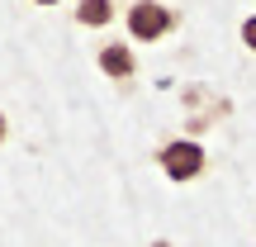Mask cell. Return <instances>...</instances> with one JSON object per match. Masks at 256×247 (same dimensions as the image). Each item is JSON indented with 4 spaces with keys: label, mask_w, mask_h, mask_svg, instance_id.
Wrapping results in <instances>:
<instances>
[{
    "label": "cell",
    "mask_w": 256,
    "mask_h": 247,
    "mask_svg": "<svg viewBox=\"0 0 256 247\" xmlns=\"http://www.w3.org/2000/svg\"><path fill=\"white\" fill-rule=\"evenodd\" d=\"M156 166H162L171 181H200L204 166H209V152H204L194 138H171V143L156 147Z\"/></svg>",
    "instance_id": "1"
},
{
    "label": "cell",
    "mask_w": 256,
    "mask_h": 247,
    "mask_svg": "<svg viewBox=\"0 0 256 247\" xmlns=\"http://www.w3.org/2000/svg\"><path fill=\"white\" fill-rule=\"evenodd\" d=\"M176 19L180 15H176L171 5H162V0H133L124 24H128V34H133L138 43H156V38H166L176 29Z\"/></svg>",
    "instance_id": "2"
},
{
    "label": "cell",
    "mask_w": 256,
    "mask_h": 247,
    "mask_svg": "<svg viewBox=\"0 0 256 247\" xmlns=\"http://www.w3.org/2000/svg\"><path fill=\"white\" fill-rule=\"evenodd\" d=\"M95 57H100V72L104 76H114V81H133L138 62H133V53H128V43H104Z\"/></svg>",
    "instance_id": "3"
},
{
    "label": "cell",
    "mask_w": 256,
    "mask_h": 247,
    "mask_svg": "<svg viewBox=\"0 0 256 247\" xmlns=\"http://www.w3.org/2000/svg\"><path fill=\"white\" fill-rule=\"evenodd\" d=\"M110 19H114V0H76V24L104 29Z\"/></svg>",
    "instance_id": "4"
},
{
    "label": "cell",
    "mask_w": 256,
    "mask_h": 247,
    "mask_svg": "<svg viewBox=\"0 0 256 247\" xmlns=\"http://www.w3.org/2000/svg\"><path fill=\"white\" fill-rule=\"evenodd\" d=\"M242 43L256 53V15H252V19H242Z\"/></svg>",
    "instance_id": "5"
},
{
    "label": "cell",
    "mask_w": 256,
    "mask_h": 247,
    "mask_svg": "<svg viewBox=\"0 0 256 247\" xmlns=\"http://www.w3.org/2000/svg\"><path fill=\"white\" fill-rule=\"evenodd\" d=\"M5 138H10V124H5V114H0V143H5Z\"/></svg>",
    "instance_id": "6"
},
{
    "label": "cell",
    "mask_w": 256,
    "mask_h": 247,
    "mask_svg": "<svg viewBox=\"0 0 256 247\" xmlns=\"http://www.w3.org/2000/svg\"><path fill=\"white\" fill-rule=\"evenodd\" d=\"M34 5H57V0H34Z\"/></svg>",
    "instance_id": "7"
},
{
    "label": "cell",
    "mask_w": 256,
    "mask_h": 247,
    "mask_svg": "<svg viewBox=\"0 0 256 247\" xmlns=\"http://www.w3.org/2000/svg\"><path fill=\"white\" fill-rule=\"evenodd\" d=\"M152 247H171V242H152Z\"/></svg>",
    "instance_id": "8"
}]
</instances>
